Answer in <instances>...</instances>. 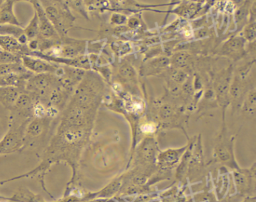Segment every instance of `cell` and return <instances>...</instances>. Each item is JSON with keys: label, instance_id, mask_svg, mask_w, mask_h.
Listing matches in <instances>:
<instances>
[{"label": "cell", "instance_id": "23", "mask_svg": "<svg viewBox=\"0 0 256 202\" xmlns=\"http://www.w3.org/2000/svg\"><path fill=\"white\" fill-rule=\"evenodd\" d=\"M4 1H0V6L4 4Z\"/></svg>", "mask_w": 256, "mask_h": 202}, {"label": "cell", "instance_id": "12", "mask_svg": "<svg viewBox=\"0 0 256 202\" xmlns=\"http://www.w3.org/2000/svg\"><path fill=\"white\" fill-rule=\"evenodd\" d=\"M170 64V60L167 57H160L151 60L149 62L144 65L142 69V73L144 76H152V75L160 74Z\"/></svg>", "mask_w": 256, "mask_h": 202}, {"label": "cell", "instance_id": "11", "mask_svg": "<svg viewBox=\"0 0 256 202\" xmlns=\"http://www.w3.org/2000/svg\"><path fill=\"white\" fill-rule=\"evenodd\" d=\"M25 90L16 86H0V103L7 109H12L16 106L20 95Z\"/></svg>", "mask_w": 256, "mask_h": 202}, {"label": "cell", "instance_id": "17", "mask_svg": "<svg viewBox=\"0 0 256 202\" xmlns=\"http://www.w3.org/2000/svg\"><path fill=\"white\" fill-rule=\"evenodd\" d=\"M242 110L248 115H254L256 112V91L254 88L248 91L242 102Z\"/></svg>", "mask_w": 256, "mask_h": 202}, {"label": "cell", "instance_id": "22", "mask_svg": "<svg viewBox=\"0 0 256 202\" xmlns=\"http://www.w3.org/2000/svg\"><path fill=\"white\" fill-rule=\"evenodd\" d=\"M242 202H256V196H246Z\"/></svg>", "mask_w": 256, "mask_h": 202}, {"label": "cell", "instance_id": "4", "mask_svg": "<svg viewBox=\"0 0 256 202\" xmlns=\"http://www.w3.org/2000/svg\"><path fill=\"white\" fill-rule=\"evenodd\" d=\"M234 179L238 191L245 196H254L256 190V163L248 169L234 170Z\"/></svg>", "mask_w": 256, "mask_h": 202}, {"label": "cell", "instance_id": "3", "mask_svg": "<svg viewBox=\"0 0 256 202\" xmlns=\"http://www.w3.org/2000/svg\"><path fill=\"white\" fill-rule=\"evenodd\" d=\"M234 67L230 65L227 68L221 70L214 82V90L217 101L220 106L226 110L230 102V90L233 79Z\"/></svg>", "mask_w": 256, "mask_h": 202}, {"label": "cell", "instance_id": "20", "mask_svg": "<svg viewBox=\"0 0 256 202\" xmlns=\"http://www.w3.org/2000/svg\"><path fill=\"white\" fill-rule=\"evenodd\" d=\"M140 130L143 133H146V134H152L156 130V125L155 123L151 122V121L144 123L143 125L140 127Z\"/></svg>", "mask_w": 256, "mask_h": 202}, {"label": "cell", "instance_id": "9", "mask_svg": "<svg viewBox=\"0 0 256 202\" xmlns=\"http://www.w3.org/2000/svg\"><path fill=\"white\" fill-rule=\"evenodd\" d=\"M188 145L176 149H168L160 153L157 156V166L162 170H170L178 166L186 151Z\"/></svg>", "mask_w": 256, "mask_h": 202}, {"label": "cell", "instance_id": "10", "mask_svg": "<svg viewBox=\"0 0 256 202\" xmlns=\"http://www.w3.org/2000/svg\"><path fill=\"white\" fill-rule=\"evenodd\" d=\"M49 120L50 118L48 117H44V118H34L30 121L25 130L24 146H25L26 144H29L31 141L35 140L36 139L40 137L44 133V130H47Z\"/></svg>", "mask_w": 256, "mask_h": 202}, {"label": "cell", "instance_id": "7", "mask_svg": "<svg viewBox=\"0 0 256 202\" xmlns=\"http://www.w3.org/2000/svg\"><path fill=\"white\" fill-rule=\"evenodd\" d=\"M22 61L26 70L36 74H42V73L56 74L60 67V66L58 65L56 63L49 62L48 61H46L42 58L31 56V55H23L22 57Z\"/></svg>", "mask_w": 256, "mask_h": 202}, {"label": "cell", "instance_id": "6", "mask_svg": "<svg viewBox=\"0 0 256 202\" xmlns=\"http://www.w3.org/2000/svg\"><path fill=\"white\" fill-rule=\"evenodd\" d=\"M30 2L34 4L36 9V13L38 18L40 35H38V38L44 39V40H60L61 39L60 36L55 29L53 24L48 17L42 3L37 1H32Z\"/></svg>", "mask_w": 256, "mask_h": 202}, {"label": "cell", "instance_id": "8", "mask_svg": "<svg viewBox=\"0 0 256 202\" xmlns=\"http://www.w3.org/2000/svg\"><path fill=\"white\" fill-rule=\"evenodd\" d=\"M246 40L242 37H233L222 46L220 54L238 61L246 54Z\"/></svg>", "mask_w": 256, "mask_h": 202}, {"label": "cell", "instance_id": "1", "mask_svg": "<svg viewBox=\"0 0 256 202\" xmlns=\"http://www.w3.org/2000/svg\"><path fill=\"white\" fill-rule=\"evenodd\" d=\"M42 4L61 38L66 37L74 21L67 4H62V1H42Z\"/></svg>", "mask_w": 256, "mask_h": 202}, {"label": "cell", "instance_id": "19", "mask_svg": "<svg viewBox=\"0 0 256 202\" xmlns=\"http://www.w3.org/2000/svg\"><path fill=\"white\" fill-rule=\"evenodd\" d=\"M256 18L250 17L244 29V37L246 41L254 42L256 40Z\"/></svg>", "mask_w": 256, "mask_h": 202}, {"label": "cell", "instance_id": "21", "mask_svg": "<svg viewBox=\"0 0 256 202\" xmlns=\"http://www.w3.org/2000/svg\"><path fill=\"white\" fill-rule=\"evenodd\" d=\"M125 16H122V15H114L113 20L114 23H122V22H125L126 17H124Z\"/></svg>", "mask_w": 256, "mask_h": 202}, {"label": "cell", "instance_id": "15", "mask_svg": "<svg viewBox=\"0 0 256 202\" xmlns=\"http://www.w3.org/2000/svg\"><path fill=\"white\" fill-rule=\"evenodd\" d=\"M170 60V64L174 68L182 69L186 70V69L191 68L193 66V58L188 52H178L173 55Z\"/></svg>", "mask_w": 256, "mask_h": 202}, {"label": "cell", "instance_id": "14", "mask_svg": "<svg viewBox=\"0 0 256 202\" xmlns=\"http://www.w3.org/2000/svg\"><path fill=\"white\" fill-rule=\"evenodd\" d=\"M119 76L121 81L130 87L136 86L138 83L137 73L131 64L125 62L119 68Z\"/></svg>", "mask_w": 256, "mask_h": 202}, {"label": "cell", "instance_id": "13", "mask_svg": "<svg viewBox=\"0 0 256 202\" xmlns=\"http://www.w3.org/2000/svg\"><path fill=\"white\" fill-rule=\"evenodd\" d=\"M14 1H4L0 6V25H13L22 26L14 11Z\"/></svg>", "mask_w": 256, "mask_h": 202}, {"label": "cell", "instance_id": "5", "mask_svg": "<svg viewBox=\"0 0 256 202\" xmlns=\"http://www.w3.org/2000/svg\"><path fill=\"white\" fill-rule=\"evenodd\" d=\"M157 147L156 142L154 138L148 137L143 141L137 150L136 154V162L140 167L144 169H150L156 163Z\"/></svg>", "mask_w": 256, "mask_h": 202}, {"label": "cell", "instance_id": "16", "mask_svg": "<svg viewBox=\"0 0 256 202\" xmlns=\"http://www.w3.org/2000/svg\"><path fill=\"white\" fill-rule=\"evenodd\" d=\"M251 1H246L245 4L238 8L235 13V19H236V24L239 28H242L247 24L248 16H250V10H251L252 5Z\"/></svg>", "mask_w": 256, "mask_h": 202}, {"label": "cell", "instance_id": "2", "mask_svg": "<svg viewBox=\"0 0 256 202\" xmlns=\"http://www.w3.org/2000/svg\"><path fill=\"white\" fill-rule=\"evenodd\" d=\"M234 145V137L229 136L224 123L222 130L217 139L216 144L214 148V158L216 161L220 162L234 170L240 168V166L235 160Z\"/></svg>", "mask_w": 256, "mask_h": 202}, {"label": "cell", "instance_id": "18", "mask_svg": "<svg viewBox=\"0 0 256 202\" xmlns=\"http://www.w3.org/2000/svg\"><path fill=\"white\" fill-rule=\"evenodd\" d=\"M24 34L29 41H32L38 38L40 35V23H38V18L36 13H35L32 20L25 28Z\"/></svg>", "mask_w": 256, "mask_h": 202}]
</instances>
